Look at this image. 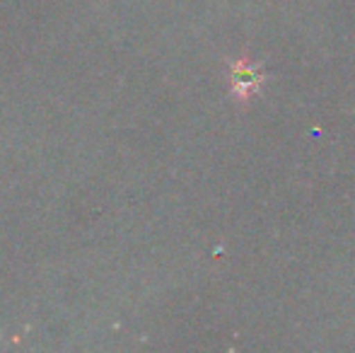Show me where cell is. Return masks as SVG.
Segmentation results:
<instances>
[{
	"instance_id": "1",
	"label": "cell",
	"mask_w": 355,
	"mask_h": 353,
	"mask_svg": "<svg viewBox=\"0 0 355 353\" xmlns=\"http://www.w3.org/2000/svg\"><path fill=\"white\" fill-rule=\"evenodd\" d=\"M232 85H234V92H237L242 99H247L249 94H252L254 89H257L259 76L254 73V68L249 66L247 61L234 63V68H232Z\"/></svg>"
}]
</instances>
